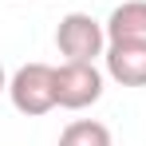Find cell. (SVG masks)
<instances>
[{
	"label": "cell",
	"mask_w": 146,
	"mask_h": 146,
	"mask_svg": "<svg viewBox=\"0 0 146 146\" xmlns=\"http://www.w3.org/2000/svg\"><path fill=\"white\" fill-rule=\"evenodd\" d=\"M0 91H8V75H4V63H0Z\"/></svg>",
	"instance_id": "obj_7"
},
{
	"label": "cell",
	"mask_w": 146,
	"mask_h": 146,
	"mask_svg": "<svg viewBox=\"0 0 146 146\" xmlns=\"http://www.w3.org/2000/svg\"><path fill=\"white\" fill-rule=\"evenodd\" d=\"M55 48L67 63H95L107 51V28L91 12H67L55 28Z\"/></svg>",
	"instance_id": "obj_1"
},
{
	"label": "cell",
	"mask_w": 146,
	"mask_h": 146,
	"mask_svg": "<svg viewBox=\"0 0 146 146\" xmlns=\"http://www.w3.org/2000/svg\"><path fill=\"white\" fill-rule=\"evenodd\" d=\"M103 28H107V44L111 40H146V0H122L103 20Z\"/></svg>",
	"instance_id": "obj_5"
},
{
	"label": "cell",
	"mask_w": 146,
	"mask_h": 146,
	"mask_svg": "<svg viewBox=\"0 0 146 146\" xmlns=\"http://www.w3.org/2000/svg\"><path fill=\"white\" fill-rule=\"evenodd\" d=\"M8 99L28 119L48 115L55 107V67L51 63H24V67H16V75L8 79Z\"/></svg>",
	"instance_id": "obj_2"
},
{
	"label": "cell",
	"mask_w": 146,
	"mask_h": 146,
	"mask_svg": "<svg viewBox=\"0 0 146 146\" xmlns=\"http://www.w3.org/2000/svg\"><path fill=\"white\" fill-rule=\"evenodd\" d=\"M103 63L119 87H146V40H111Z\"/></svg>",
	"instance_id": "obj_4"
},
{
	"label": "cell",
	"mask_w": 146,
	"mask_h": 146,
	"mask_svg": "<svg viewBox=\"0 0 146 146\" xmlns=\"http://www.w3.org/2000/svg\"><path fill=\"white\" fill-rule=\"evenodd\" d=\"M59 146H115L107 122L99 119H75L59 130Z\"/></svg>",
	"instance_id": "obj_6"
},
{
	"label": "cell",
	"mask_w": 146,
	"mask_h": 146,
	"mask_svg": "<svg viewBox=\"0 0 146 146\" xmlns=\"http://www.w3.org/2000/svg\"><path fill=\"white\" fill-rule=\"evenodd\" d=\"M103 99V71L95 63H59L55 67V107L87 111Z\"/></svg>",
	"instance_id": "obj_3"
}]
</instances>
